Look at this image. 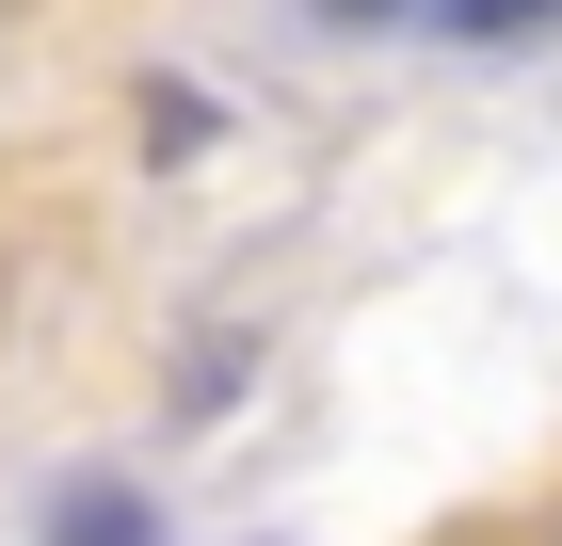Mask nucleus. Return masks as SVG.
Returning a JSON list of instances; mask_svg holds the SVG:
<instances>
[{
  "label": "nucleus",
  "instance_id": "3",
  "mask_svg": "<svg viewBox=\"0 0 562 546\" xmlns=\"http://www.w3.org/2000/svg\"><path fill=\"white\" fill-rule=\"evenodd\" d=\"M338 16H402V0H338Z\"/></svg>",
  "mask_w": 562,
  "mask_h": 546
},
{
  "label": "nucleus",
  "instance_id": "1",
  "mask_svg": "<svg viewBox=\"0 0 562 546\" xmlns=\"http://www.w3.org/2000/svg\"><path fill=\"white\" fill-rule=\"evenodd\" d=\"M48 546H161V531H145L130 482H65V499H48Z\"/></svg>",
  "mask_w": 562,
  "mask_h": 546
},
{
  "label": "nucleus",
  "instance_id": "2",
  "mask_svg": "<svg viewBox=\"0 0 562 546\" xmlns=\"http://www.w3.org/2000/svg\"><path fill=\"white\" fill-rule=\"evenodd\" d=\"M450 33L467 48H530V33H562V0H450Z\"/></svg>",
  "mask_w": 562,
  "mask_h": 546
}]
</instances>
